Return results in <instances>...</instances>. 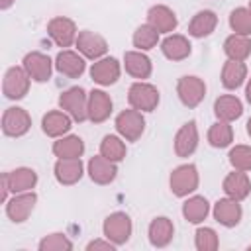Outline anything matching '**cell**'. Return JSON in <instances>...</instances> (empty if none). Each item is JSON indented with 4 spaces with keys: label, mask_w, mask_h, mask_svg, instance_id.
Instances as JSON below:
<instances>
[{
    "label": "cell",
    "mask_w": 251,
    "mask_h": 251,
    "mask_svg": "<svg viewBox=\"0 0 251 251\" xmlns=\"http://www.w3.org/2000/svg\"><path fill=\"white\" fill-rule=\"evenodd\" d=\"M249 249H251V247H249Z\"/></svg>",
    "instance_id": "45"
},
{
    "label": "cell",
    "mask_w": 251,
    "mask_h": 251,
    "mask_svg": "<svg viewBox=\"0 0 251 251\" xmlns=\"http://www.w3.org/2000/svg\"><path fill=\"white\" fill-rule=\"evenodd\" d=\"M41 127L49 137H59L71 129V118L63 112H49L41 120Z\"/></svg>",
    "instance_id": "25"
},
{
    "label": "cell",
    "mask_w": 251,
    "mask_h": 251,
    "mask_svg": "<svg viewBox=\"0 0 251 251\" xmlns=\"http://www.w3.org/2000/svg\"><path fill=\"white\" fill-rule=\"evenodd\" d=\"M112 112V100L102 90H92L88 94V120L94 124L104 122Z\"/></svg>",
    "instance_id": "14"
},
{
    "label": "cell",
    "mask_w": 251,
    "mask_h": 251,
    "mask_svg": "<svg viewBox=\"0 0 251 251\" xmlns=\"http://www.w3.org/2000/svg\"><path fill=\"white\" fill-rule=\"evenodd\" d=\"M55 67L61 75H67L71 78H76L84 73V61L75 51H61L55 59Z\"/></svg>",
    "instance_id": "20"
},
{
    "label": "cell",
    "mask_w": 251,
    "mask_h": 251,
    "mask_svg": "<svg viewBox=\"0 0 251 251\" xmlns=\"http://www.w3.org/2000/svg\"><path fill=\"white\" fill-rule=\"evenodd\" d=\"M2 90H4L6 98H10V100L24 98L27 94V90H29V75H27V71L20 69V67H12L4 76Z\"/></svg>",
    "instance_id": "3"
},
{
    "label": "cell",
    "mask_w": 251,
    "mask_h": 251,
    "mask_svg": "<svg viewBox=\"0 0 251 251\" xmlns=\"http://www.w3.org/2000/svg\"><path fill=\"white\" fill-rule=\"evenodd\" d=\"M249 190H251V182L245 173H229L224 180V192L237 202L247 198Z\"/></svg>",
    "instance_id": "21"
},
{
    "label": "cell",
    "mask_w": 251,
    "mask_h": 251,
    "mask_svg": "<svg viewBox=\"0 0 251 251\" xmlns=\"http://www.w3.org/2000/svg\"><path fill=\"white\" fill-rule=\"evenodd\" d=\"M39 249L41 251H69L73 249V243L63 235V233H51L49 237H45L41 243H39Z\"/></svg>",
    "instance_id": "38"
},
{
    "label": "cell",
    "mask_w": 251,
    "mask_h": 251,
    "mask_svg": "<svg viewBox=\"0 0 251 251\" xmlns=\"http://www.w3.org/2000/svg\"><path fill=\"white\" fill-rule=\"evenodd\" d=\"M143 127H145V120H143L141 112H137V110H124L116 118V129L127 141H137L143 133Z\"/></svg>",
    "instance_id": "7"
},
{
    "label": "cell",
    "mask_w": 251,
    "mask_h": 251,
    "mask_svg": "<svg viewBox=\"0 0 251 251\" xmlns=\"http://www.w3.org/2000/svg\"><path fill=\"white\" fill-rule=\"evenodd\" d=\"M175 227L169 218H155L149 226V241L155 247H165L173 239Z\"/></svg>",
    "instance_id": "23"
},
{
    "label": "cell",
    "mask_w": 251,
    "mask_h": 251,
    "mask_svg": "<svg viewBox=\"0 0 251 251\" xmlns=\"http://www.w3.org/2000/svg\"><path fill=\"white\" fill-rule=\"evenodd\" d=\"M176 92L184 106L194 108L202 102V98L206 94V84L198 76H182V78H178Z\"/></svg>",
    "instance_id": "6"
},
{
    "label": "cell",
    "mask_w": 251,
    "mask_h": 251,
    "mask_svg": "<svg viewBox=\"0 0 251 251\" xmlns=\"http://www.w3.org/2000/svg\"><path fill=\"white\" fill-rule=\"evenodd\" d=\"M229 25L237 35H249L251 33V10L237 8L229 14Z\"/></svg>",
    "instance_id": "36"
},
{
    "label": "cell",
    "mask_w": 251,
    "mask_h": 251,
    "mask_svg": "<svg viewBox=\"0 0 251 251\" xmlns=\"http://www.w3.org/2000/svg\"><path fill=\"white\" fill-rule=\"evenodd\" d=\"M24 69L27 71L29 78H33L37 82H45L51 76V61H49V57L43 55V53H37V51L25 55Z\"/></svg>",
    "instance_id": "10"
},
{
    "label": "cell",
    "mask_w": 251,
    "mask_h": 251,
    "mask_svg": "<svg viewBox=\"0 0 251 251\" xmlns=\"http://www.w3.org/2000/svg\"><path fill=\"white\" fill-rule=\"evenodd\" d=\"M31 126V118L24 108H8L2 116V129L10 137H20L27 133Z\"/></svg>",
    "instance_id": "8"
},
{
    "label": "cell",
    "mask_w": 251,
    "mask_h": 251,
    "mask_svg": "<svg viewBox=\"0 0 251 251\" xmlns=\"http://www.w3.org/2000/svg\"><path fill=\"white\" fill-rule=\"evenodd\" d=\"M216 24H218L216 14L210 12V10H202L192 18V22L188 25V33L192 37H206V35H210L214 31Z\"/></svg>",
    "instance_id": "24"
},
{
    "label": "cell",
    "mask_w": 251,
    "mask_h": 251,
    "mask_svg": "<svg viewBox=\"0 0 251 251\" xmlns=\"http://www.w3.org/2000/svg\"><path fill=\"white\" fill-rule=\"evenodd\" d=\"M55 176L61 184H75L82 176V163L78 157L59 159L55 163Z\"/></svg>",
    "instance_id": "15"
},
{
    "label": "cell",
    "mask_w": 251,
    "mask_h": 251,
    "mask_svg": "<svg viewBox=\"0 0 251 251\" xmlns=\"http://www.w3.org/2000/svg\"><path fill=\"white\" fill-rule=\"evenodd\" d=\"M245 96H247V100H249V104H251V78H249V84H247V90H245Z\"/></svg>",
    "instance_id": "42"
},
{
    "label": "cell",
    "mask_w": 251,
    "mask_h": 251,
    "mask_svg": "<svg viewBox=\"0 0 251 251\" xmlns=\"http://www.w3.org/2000/svg\"><path fill=\"white\" fill-rule=\"evenodd\" d=\"M6 175H8V186H10L12 192H25V190L33 188L35 182H37V175H35V171L25 169V167L16 169V171L6 173Z\"/></svg>",
    "instance_id": "27"
},
{
    "label": "cell",
    "mask_w": 251,
    "mask_h": 251,
    "mask_svg": "<svg viewBox=\"0 0 251 251\" xmlns=\"http://www.w3.org/2000/svg\"><path fill=\"white\" fill-rule=\"evenodd\" d=\"M104 235L116 245L126 243L131 235V220L124 212H116L104 220Z\"/></svg>",
    "instance_id": "4"
},
{
    "label": "cell",
    "mask_w": 251,
    "mask_h": 251,
    "mask_svg": "<svg viewBox=\"0 0 251 251\" xmlns=\"http://www.w3.org/2000/svg\"><path fill=\"white\" fill-rule=\"evenodd\" d=\"M92 249H106V251H112L114 249V245L108 241H92V243H88V251H92Z\"/></svg>",
    "instance_id": "40"
},
{
    "label": "cell",
    "mask_w": 251,
    "mask_h": 251,
    "mask_svg": "<svg viewBox=\"0 0 251 251\" xmlns=\"http://www.w3.org/2000/svg\"><path fill=\"white\" fill-rule=\"evenodd\" d=\"M90 76H92L94 82H98V84H102V86L114 84V82L120 78V63H118L114 57L102 59V61H98V63L92 65Z\"/></svg>",
    "instance_id": "13"
},
{
    "label": "cell",
    "mask_w": 251,
    "mask_h": 251,
    "mask_svg": "<svg viewBox=\"0 0 251 251\" xmlns=\"http://www.w3.org/2000/svg\"><path fill=\"white\" fill-rule=\"evenodd\" d=\"M198 186V173L194 165H180L171 175V190L176 196H186L188 192L196 190Z\"/></svg>",
    "instance_id": "5"
},
{
    "label": "cell",
    "mask_w": 251,
    "mask_h": 251,
    "mask_svg": "<svg viewBox=\"0 0 251 251\" xmlns=\"http://www.w3.org/2000/svg\"><path fill=\"white\" fill-rule=\"evenodd\" d=\"M161 49H163V55L171 61H182L190 55V43L182 35H169L161 43Z\"/></svg>",
    "instance_id": "22"
},
{
    "label": "cell",
    "mask_w": 251,
    "mask_h": 251,
    "mask_svg": "<svg viewBox=\"0 0 251 251\" xmlns=\"http://www.w3.org/2000/svg\"><path fill=\"white\" fill-rule=\"evenodd\" d=\"M100 153L102 157H106L108 161H122L126 157V145L116 137V135H106L100 143Z\"/></svg>",
    "instance_id": "33"
},
{
    "label": "cell",
    "mask_w": 251,
    "mask_h": 251,
    "mask_svg": "<svg viewBox=\"0 0 251 251\" xmlns=\"http://www.w3.org/2000/svg\"><path fill=\"white\" fill-rule=\"evenodd\" d=\"M59 106L63 110H67L73 120L76 122H84L88 118V100H86V94L82 88H69L61 94L59 98Z\"/></svg>",
    "instance_id": "2"
},
{
    "label": "cell",
    "mask_w": 251,
    "mask_h": 251,
    "mask_svg": "<svg viewBox=\"0 0 251 251\" xmlns=\"http://www.w3.org/2000/svg\"><path fill=\"white\" fill-rule=\"evenodd\" d=\"M224 51L231 61H245L251 53V39L247 35H231L224 43Z\"/></svg>",
    "instance_id": "28"
},
{
    "label": "cell",
    "mask_w": 251,
    "mask_h": 251,
    "mask_svg": "<svg viewBox=\"0 0 251 251\" xmlns=\"http://www.w3.org/2000/svg\"><path fill=\"white\" fill-rule=\"evenodd\" d=\"M116 173H118V169H116L114 161H108L106 157H92L88 161V175L98 184L112 182L116 178Z\"/></svg>",
    "instance_id": "18"
},
{
    "label": "cell",
    "mask_w": 251,
    "mask_h": 251,
    "mask_svg": "<svg viewBox=\"0 0 251 251\" xmlns=\"http://www.w3.org/2000/svg\"><path fill=\"white\" fill-rule=\"evenodd\" d=\"M229 163L237 171H251V147L237 145L229 151Z\"/></svg>",
    "instance_id": "37"
},
{
    "label": "cell",
    "mask_w": 251,
    "mask_h": 251,
    "mask_svg": "<svg viewBox=\"0 0 251 251\" xmlns=\"http://www.w3.org/2000/svg\"><path fill=\"white\" fill-rule=\"evenodd\" d=\"M47 31L59 47H69L75 41V35H76L75 22L69 20V18H53L47 25Z\"/></svg>",
    "instance_id": "9"
},
{
    "label": "cell",
    "mask_w": 251,
    "mask_h": 251,
    "mask_svg": "<svg viewBox=\"0 0 251 251\" xmlns=\"http://www.w3.org/2000/svg\"><path fill=\"white\" fill-rule=\"evenodd\" d=\"M247 133L251 135V118H249V122H247Z\"/></svg>",
    "instance_id": "43"
},
{
    "label": "cell",
    "mask_w": 251,
    "mask_h": 251,
    "mask_svg": "<svg viewBox=\"0 0 251 251\" xmlns=\"http://www.w3.org/2000/svg\"><path fill=\"white\" fill-rule=\"evenodd\" d=\"M35 200H37V196H35L33 192H24V194L14 196V198L8 202V206H6V212H8L10 220L16 222V224L25 222L27 216L31 214L33 206H35Z\"/></svg>",
    "instance_id": "11"
},
{
    "label": "cell",
    "mask_w": 251,
    "mask_h": 251,
    "mask_svg": "<svg viewBox=\"0 0 251 251\" xmlns=\"http://www.w3.org/2000/svg\"><path fill=\"white\" fill-rule=\"evenodd\" d=\"M214 218L226 226V227H233L239 224L241 220V206L237 204V200L233 198H226V200H218L214 206Z\"/></svg>",
    "instance_id": "17"
},
{
    "label": "cell",
    "mask_w": 251,
    "mask_h": 251,
    "mask_svg": "<svg viewBox=\"0 0 251 251\" xmlns=\"http://www.w3.org/2000/svg\"><path fill=\"white\" fill-rule=\"evenodd\" d=\"M231 139H233V131L226 122L214 124L210 127V131H208V141L214 147H227L231 143Z\"/></svg>",
    "instance_id": "35"
},
{
    "label": "cell",
    "mask_w": 251,
    "mask_h": 251,
    "mask_svg": "<svg viewBox=\"0 0 251 251\" xmlns=\"http://www.w3.org/2000/svg\"><path fill=\"white\" fill-rule=\"evenodd\" d=\"M76 47L88 59H98L108 51L106 39L100 37L98 33H92V31H80L76 37Z\"/></svg>",
    "instance_id": "12"
},
{
    "label": "cell",
    "mask_w": 251,
    "mask_h": 251,
    "mask_svg": "<svg viewBox=\"0 0 251 251\" xmlns=\"http://www.w3.org/2000/svg\"><path fill=\"white\" fill-rule=\"evenodd\" d=\"M245 75H247V67L241 63V61H227L224 65V71H222V84L229 90L241 86V82L245 80Z\"/></svg>",
    "instance_id": "30"
},
{
    "label": "cell",
    "mask_w": 251,
    "mask_h": 251,
    "mask_svg": "<svg viewBox=\"0 0 251 251\" xmlns=\"http://www.w3.org/2000/svg\"><path fill=\"white\" fill-rule=\"evenodd\" d=\"M124 63H126V71L135 78H147L151 75V61L143 53L129 51V53H126Z\"/></svg>",
    "instance_id": "29"
},
{
    "label": "cell",
    "mask_w": 251,
    "mask_h": 251,
    "mask_svg": "<svg viewBox=\"0 0 251 251\" xmlns=\"http://www.w3.org/2000/svg\"><path fill=\"white\" fill-rule=\"evenodd\" d=\"M14 4V0H0V8L2 10H6V8H10Z\"/></svg>",
    "instance_id": "41"
},
{
    "label": "cell",
    "mask_w": 251,
    "mask_h": 251,
    "mask_svg": "<svg viewBox=\"0 0 251 251\" xmlns=\"http://www.w3.org/2000/svg\"><path fill=\"white\" fill-rule=\"evenodd\" d=\"M157 39H159V31L153 25H139L133 33V45L141 51L153 49L157 45Z\"/></svg>",
    "instance_id": "34"
},
{
    "label": "cell",
    "mask_w": 251,
    "mask_h": 251,
    "mask_svg": "<svg viewBox=\"0 0 251 251\" xmlns=\"http://www.w3.org/2000/svg\"><path fill=\"white\" fill-rule=\"evenodd\" d=\"M196 145H198L196 124H194V122H188V124H184V126L178 129V133H176V137H175V151H176L178 157H188V155L194 153Z\"/></svg>",
    "instance_id": "16"
},
{
    "label": "cell",
    "mask_w": 251,
    "mask_h": 251,
    "mask_svg": "<svg viewBox=\"0 0 251 251\" xmlns=\"http://www.w3.org/2000/svg\"><path fill=\"white\" fill-rule=\"evenodd\" d=\"M249 10H251V4H249Z\"/></svg>",
    "instance_id": "44"
},
{
    "label": "cell",
    "mask_w": 251,
    "mask_h": 251,
    "mask_svg": "<svg viewBox=\"0 0 251 251\" xmlns=\"http://www.w3.org/2000/svg\"><path fill=\"white\" fill-rule=\"evenodd\" d=\"M196 247L200 251H214L218 249V235L210 227H202L196 231Z\"/></svg>",
    "instance_id": "39"
},
{
    "label": "cell",
    "mask_w": 251,
    "mask_h": 251,
    "mask_svg": "<svg viewBox=\"0 0 251 251\" xmlns=\"http://www.w3.org/2000/svg\"><path fill=\"white\" fill-rule=\"evenodd\" d=\"M214 112L222 122H231L241 116L243 106L235 96H220L214 102Z\"/></svg>",
    "instance_id": "26"
},
{
    "label": "cell",
    "mask_w": 251,
    "mask_h": 251,
    "mask_svg": "<svg viewBox=\"0 0 251 251\" xmlns=\"http://www.w3.org/2000/svg\"><path fill=\"white\" fill-rule=\"evenodd\" d=\"M208 210H210L208 200L202 198V196H194V198L186 200L184 206H182L184 218H186L188 222H192V224H200V222L208 216Z\"/></svg>",
    "instance_id": "32"
},
{
    "label": "cell",
    "mask_w": 251,
    "mask_h": 251,
    "mask_svg": "<svg viewBox=\"0 0 251 251\" xmlns=\"http://www.w3.org/2000/svg\"><path fill=\"white\" fill-rule=\"evenodd\" d=\"M149 25H153L159 33H169L176 27V16L167 6H153L147 14Z\"/></svg>",
    "instance_id": "19"
},
{
    "label": "cell",
    "mask_w": 251,
    "mask_h": 251,
    "mask_svg": "<svg viewBox=\"0 0 251 251\" xmlns=\"http://www.w3.org/2000/svg\"><path fill=\"white\" fill-rule=\"evenodd\" d=\"M84 151V143L80 137L76 135H69V137H63L59 141L53 143V153L59 157V159H67V157H80Z\"/></svg>",
    "instance_id": "31"
},
{
    "label": "cell",
    "mask_w": 251,
    "mask_h": 251,
    "mask_svg": "<svg viewBox=\"0 0 251 251\" xmlns=\"http://www.w3.org/2000/svg\"><path fill=\"white\" fill-rule=\"evenodd\" d=\"M127 100H129V104H131L135 110L151 112V110H155L157 104H159V90H157L153 84L135 82V84H131V88H129Z\"/></svg>",
    "instance_id": "1"
}]
</instances>
